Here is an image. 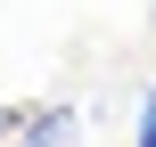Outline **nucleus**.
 <instances>
[{"mask_svg": "<svg viewBox=\"0 0 156 147\" xmlns=\"http://www.w3.org/2000/svg\"><path fill=\"white\" fill-rule=\"evenodd\" d=\"M74 131H82L74 106H41V115H25V147H74Z\"/></svg>", "mask_w": 156, "mask_h": 147, "instance_id": "nucleus-1", "label": "nucleus"}, {"mask_svg": "<svg viewBox=\"0 0 156 147\" xmlns=\"http://www.w3.org/2000/svg\"><path fill=\"white\" fill-rule=\"evenodd\" d=\"M140 147H156V90H148V106H140Z\"/></svg>", "mask_w": 156, "mask_h": 147, "instance_id": "nucleus-2", "label": "nucleus"}]
</instances>
